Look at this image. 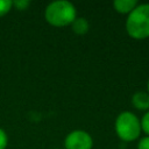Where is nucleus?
Segmentation results:
<instances>
[{
    "instance_id": "nucleus-1",
    "label": "nucleus",
    "mask_w": 149,
    "mask_h": 149,
    "mask_svg": "<svg viewBox=\"0 0 149 149\" xmlns=\"http://www.w3.org/2000/svg\"><path fill=\"white\" fill-rule=\"evenodd\" d=\"M77 17V10L73 3L66 0H56L50 2L44 10L45 21L54 27L70 26Z\"/></svg>"
},
{
    "instance_id": "nucleus-3",
    "label": "nucleus",
    "mask_w": 149,
    "mask_h": 149,
    "mask_svg": "<svg viewBox=\"0 0 149 149\" xmlns=\"http://www.w3.org/2000/svg\"><path fill=\"white\" fill-rule=\"evenodd\" d=\"M114 129L118 137L123 142H133L137 140L142 132L140 119L129 111H123L116 116Z\"/></svg>"
},
{
    "instance_id": "nucleus-4",
    "label": "nucleus",
    "mask_w": 149,
    "mask_h": 149,
    "mask_svg": "<svg viewBox=\"0 0 149 149\" xmlns=\"http://www.w3.org/2000/svg\"><path fill=\"white\" fill-rule=\"evenodd\" d=\"M92 136L83 129L72 130L64 140V149H92Z\"/></svg>"
},
{
    "instance_id": "nucleus-9",
    "label": "nucleus",
    "mask_w": 149,
    "mask_h": 149,
    "mask_svg": "<svg viewBox=\"0 0 149 149\" xmlns=\"http://www.w3.org/2000/svg\"><path fill=\"white\" fill-rule=\"evenodd\" d=\"M140 123H141V130L147 134V136H149V111L144 112L143 116L140 119Z\"/></svg>"
},
{
    "instance_id": "nucleus-13",
    "label": "nucleus",
    "mask_w": 149,
    "mask_h": 149,
    "mask_svg": "<svg viewBox=\"0 0 149 149\" xmlns=\"http://www.w3.org/2000/svg\"><path fill=\"white\" fill-rule=\"evenodd\" d=\"M147 93L149 94V78H148V81H147Z\"/></svg>"
},
{
    "instance_id": "nucleus-5",
    "label": "nucleus",
    "mask_w": 149,
    "mask_h": 149,
    "mask_svg": "<svg viewBox=\"0 0 149 149\" xmlns=\"http://www.w3.org/2000/svg\"><path fill=\"white\" fill-rule=\"evenodd\" d=\"M132 105L139 111H149V94L144 91H137L132 95Z\"/></svg>"
},
{
    "instance_id": "nucleus-8",
    "label": "nucleus",
    "mask_w": 149,
    "mask_h": 149,
    "mask_svg": "<svg viewBox=\"0 0 149 149\" xmlns=\"http://www.w3.org/2000/svg\"><path fill=\"white\" fill-rule=\"evenodd\" d=\"M13 8V2L10 0H0V17L5 16Z\"/></svg>"
},
{
    "instance_id": "nucleus-11",
    "label": "nucleus",
    "mask_w": 149,
    "mask_h": 149,
    "mask_svg": "<svg viewBox=\"0 0 149 149\" xmlns=\"http://www.w3.org/2000/svg\"><path fill=\"white\" fill-rule=\"evenodd\" d=\"M7 144H8L7 133L2 128H0V149H6L7 148Z\"/></svg>"
},
{
    "instance_id": "nucleus-12",
    "label": "nucleus",
    "mask_w": 149,
    "mask_h": 149,
    "mask_svg": "<svg viewBox=\"0 0 149 149\" xmlns=\"http://www.w3.org/2000/svg\"><path fill=\"white\" fill-rule=\"evenodd\" d=\"M137 149H149V136H144L139 140Z\"/></svg>"
},
{
    "instance_id": "nucleus-6",
    "label": "nucleus",
    "mask_w": 149,
    "mask_h": 149,
    "mask_svg": "<svg viewBox=\"0 0 149 149\" xmlns=\"http://www.w3.org/2000/svg\"><path fill=\"white\" fill-rule=\"evenodd\" d=\"M136 0H115L113 2V8L115 12L120 14H129L136 6H137Z\"/></svg>"
},
{
    "instance_id": "nucleus-10",
    "label": "nucleus",
    "mask_w": 149,
    "mask_h": 149,
    "mask_svg": "<svg viewBox=\"0 0 149 149\" xmlns=\"http://www.w3.org/2000/svg\"><path fill=\"white\" fill-rule=\"evenodd\" d=\"M13 2V7L16 10H26L29 6H30V1L29 0H14Z\"/></svg>"
},
{
    "instance_id": "nucleus-2",
    "label": "nucleus",
    "mask_w": 149,
    "mask_h": 149,
    "mask_svg": "<svg viewBox=\"0 0 149 149\" xmlns=\"http://www.w3.org/2000/svg\"><path fill=\"white\" fill-rule=\"evenodd\" d=\"M126 31L134 40L149 37V3L137 5L126 19Z\"/></svg>"
},
{
    "instance_id": "nucleus-7",
    "label": "nucleus",
    "mask_w": 149,
    "mask_h": 149,
    "mask_svg": "<svg viewBox=\"0 0 149 149\" xmlns=\"http://www.w3.org/2000/svg\"><path fill=\"white\" fill-rule=\"evenodd\" d=\"M73 33L77 35H85L90 29V23L85 17H76L74 21L70 24Z\"/></svg>"
}]
</instances>
